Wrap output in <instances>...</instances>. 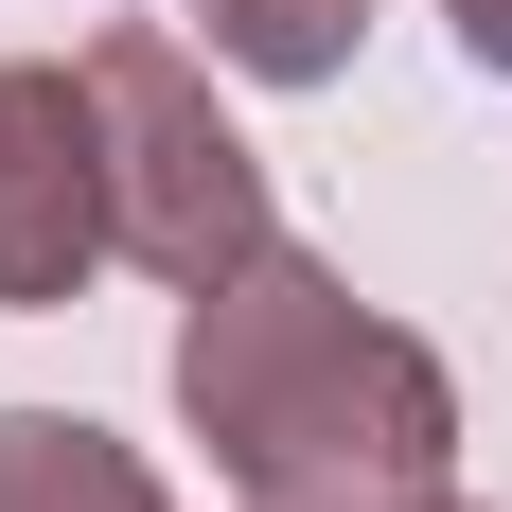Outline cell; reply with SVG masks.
<instances>
[{
  "label": "cell",
  "instance_id": "4",
  "mask_svg": "<svg viewBox=\"0 0 512 512\" xmlns=\"http://www.w3.org/2000/svg\"><path fill=\"white\" fill-rule=\"evenodd\" d=\"M0 512H177L142 442H106L89 407H0Z\"/></svg>",
  "mask_w": 512,
  "mask_h": 512
},
{
  "label": "cell",
  "instance_id": "7",
  "mask_svg": "<svg viewBox=\"0 0 512 512\" xmlns=\"http://www.w3.org/2000/svg\"><path fill=\"white\" fill-rule=\"evenodd\" d=\"M424 512H460V495H424Z\"/></svg>",
  "mask_w": 512,
  "mask_h": 512
},
{
  "label": "cell",
  "instance_id": "6",
  "mask_svg": "<svg viewBox=\"0 0 512 512\" xmlns=\"http://www.w3.org/2000/svg\"><path fill=\"white\" fill-rule=\"evenodd\" d=\"M442 18H460V53H477V71L512 89V0H442Z\"/></svg>",
  "mask_w": 512,
  "mask_h": 512
},
{
  "label": "cell",
  "instance_id": "2",
  "mask_svg": "<svg viewBox=\"0 0 512 512\" xmlns=\"http://www.w3.org/2000/svg\"><path fill=\"white\" fill-rule=\"evenodd\" d=\"M89 89H106V177H124V265H159V283L195 301V283H230L248 248H283L248 124L212 106V71L177 36H106Z\"/></svg>",
  "mask_w": 512,
  "mask_h": 512
},
{
  "label": "cell",
  "instance_id": "1",
  "mask_svg": "<svg viewBox=\"0 0 512 512\" xmlns=\"http://www.w3.org/2000/svg\"><path fill=\"white\" fill-rule=\"evenodd\" d=\"M177 424L212 442L230 512H424L460 460V389L407 318H371L336 265L248 248L177 318Z\"/></svg>",
  "mask_w": 512,
  "mask_h": 512
},
{
  "label": "cell",
  "instance_id": "5",
  "mask_svg": "<svg viewBox=\"0 0 512 512\" xmlns=\"http://www.w3.org/2000/svg\"><path fill=\"white\" fill-rule=\"evenodd\" d=\"M195 18H212V53L248 89H336L354 36H371V0H195Z\"/></svg>",
  "mask_w": 512,
  "mask_h": 512
},
{
  "label": "cell",
  "instance_id": "3",
  "mask_svg": "<svg viewBox=\"0 0 512 512\" xmlns=\"http://www.w3.org/2000/svg\"><path fill=\"white\" fill-rule=\"evenodd\" d=\"M124 248V177H106V89L53 53H0V318H53Z\"/></svg>",
  "mask_w": 512,
  "mask_h": 512
}]
</instances>
